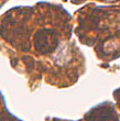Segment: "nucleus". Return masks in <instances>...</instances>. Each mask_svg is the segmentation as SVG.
I'll return each instance as SVG.
<instances>
[{"mask_svg": "<svg viewBox=\"0 0 120 121\" xmlns=\"http://www.w3.org/2000/svg\"><path fill=\"white\" fill-rule=\"evenodd\" d=\"M71 54H70V50L65 46V45H62L58 50H57L56 54L54 56V60L58 65H64L65 63H67L70 60Z\"/></svg>", "mask_w": 120, "mask_h": 121, "instance_id": "1", "label": "nucleus"}]
</instances>
